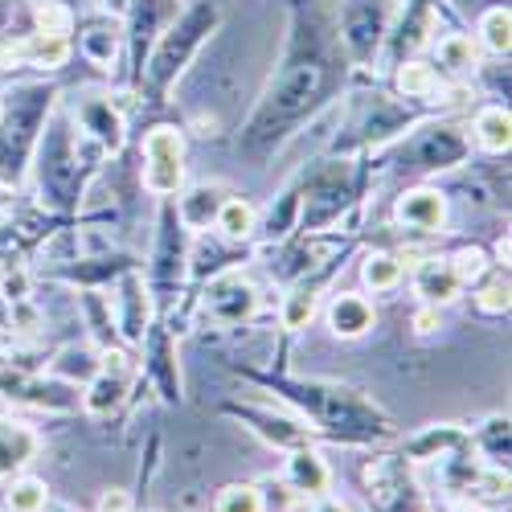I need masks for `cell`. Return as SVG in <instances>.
Returning a JSON list of instances; mask_svg holds the SVG:
<instances>
[{
  "label": "cell",
  "instance_id": "83f0119b",
  "mask_svg": "<svg viewBox=\"0 0 512 512\" xmlns=\"http://www.w3.org/2000/svg\"><path fill=\"white\" fill-rule=\"evenodd\" d=\"M218 512H263V492L254 484H230L218 496Z\"/></svg>",
  "mask_w": 512,
  "mask_h": 512
},
{
  "label": "cell",
  "instance_id": "ba28073f",
  "mask_svg": "<svg viewBox=\"0 0 512 512\" xmlns=\"http://www.w3.org/2000/svg\"><path fill=\"white\" fill-rule=\"evenodd\" d=\"M127 17H132V58L136 66H144V54L152 50L156 29H164L168 17H173V0H132Z\"/></svg>",
  "mask_w": 512,
  "mask_h": 512
},
{
  "label": "cell",
  "instance_id": "277c9868",
  "mask_svg": "<svg viewBox=\"0 0 512 512\" xmlns=\"http://www.w3.org/2000/svg\"><path fill=\"white\" fill-rule=\"evenodd\" d=\"M390 9H394V0H345L340 5L336 37L353 62H369L377 54L381 37L390 33Z\"/></svg>",
  "mask_w": 512,
  "mask_h": 512
},
{
  "label": "cell",
  "instance_id": "7402d4cb",
  "mask_svg": "<svg viewBox=\"0 0 512 512\" xmlns=\"http://www.w3.org/2000/svg\"><path fill=\"white\" fill-rule=\"evenodd\" d=\"M213 226H218L222 238H230V242L250 238V234H254V209H250V201H242V197H226L222 209H218V222H213Z\"/></svg>",
  "mask_w": 512,
  "mask_h": 512
},
{
  "label": "cell",
  "instance_id": "8992f818",
  "mask_svg": "<svg viewBox=\"0 0 512 512\" xmlns=\"http://www.w3.org/2000/svg\"><path fill=\"white\" fill-rule=\"evenodd\" d=\"M205 308H209L213 320H222V324H242V320L254 316V308H259V291H254V283L242 279V275H222L209 287Z\"/></svg>",
  "mask_w": 512,
  "mask_h": 512
},
{
  "label": "cell",
  "instance_id": "484cf974",
  "mask_svg": "<svg viewBox=\"0 0 512 512\" xmlns=\"http://www.w3.org/2000/svg\"><path fill=\"white\" fill-rule=\"evenodd\" d=\"M46 508H50V488H46V480L21 476V480L9 488V512H46Z\"/></svg>",
  "mask_w": 512,
  "mask_h": 512
},
{
  "label": "cell",
  "instance_id": "e575fe53",
  "mask_svg": "<svg viewBox=\"0 0 512 512\" xmlns=\"http://www.w3.org/2000/svg\"><path fill=\"white\" fill-rule=\"evenodd\" d=\"M312 512H349V508L340 504V500H332V496H328V500H320V504H316Z\"/></svg>",
  "mask_w": 512,
  "mask_h": 512
},
{
  "label": "cell",
  "instance_id": "30bf717a",
  "mask_svg": "<svg viewBox=\"0 0 512 512\" xmlns=\"http://www.w3.org/2000/svg\"><path fill=\"white\" fill-rule=\"evenodd\" d=\"M78 123H82V132H91L107 152L123 148V119L111 107V99H82L78 103Z\"/></svg>",
  "mask_w": 512,
  "mask_h": 512
},
{
  "label": "cell",
  "instance_id": "8fae6325",
  "mask_svg": "<svg viewBox=\"0 0 512 512\" xmlns=\"http://www.w3.org/2000/svg\"><path fill=\"white\" fill-rule=\"evenodd\" d=\"M21 62H29V66H46V70H58V66H66V58H70V41H66V33H50V29H37V33H29L21 46L13 50Z\"/></svg>",
  "mask_w": 512,
  "mask_h": 512
},
{
  "label": "cell",
  "instance_id": "1f68e13d",
  "mask_svg": "<svg viewBox=\"0 0 512 512\" xmlns=\"http://www.w3.org/2000/svg\"><path fill=\"white\" fill-rule=\"evenodd\" d=\"M439 328H443L439 308L426 304V308H418V312H414V332H418V336H431V332H439Z\"/></svg>",
  "mask_w": 512,
  "mask_h": 512
},
{
  "label": "cell",
  "instance_id": "52a82bcc",
  "mask_svg": "<svg viewBox=\"0 0 512 512\" xmlns=\"http://www.w3.org/2000/svg\"><path fill=\"white\" fill-rule=\"evenodd\" d=\"M398 222L410 226V230H422V234H435L443 230L447 222V197L439 189H410L398 197Z\"/></svg>",
  "mask_w": 512,
  "mask_h": 512
},
{
  "label": "cell",
  "instance_id": "4316f807",
  "mask_svg": "<svg viewBox=\"0 0 512 512\" xmlns=\"http://www.w3.org/2000/svg\"><path fill=\"white\" fill-rule=\"evenodd\" d=\"M312 316H316V295L312 291H291L287 300H283V312H279V320H283V328H291V332H300V328H308L312 324Z\"/></svg>",
  "mask_w": 512,
  "mask_h": 512
},
{
  "label": "cell",
  "instance_id": "9c48e42d",
  "mask_svg": "<svg viewBox=\"0 0 512 512\" xmlns=\"http://www.w3.org/2000/svg\"><path fill=\"white\" fill-rule=\"evenodd\" d=\"M459 287H463V283H459L451 259H426V263H418V271H414V291H418L431 308L451 304L455 295H459Z\"/></svg>",
  "mask_w": 512,
  "mask_h": 512
},
{
  "label": "cell",
  "instance_id": "4dcf8cb0",
  "mask_svg": "<svg viewBox=\"0 0 512 512\" xmlns=\"http://www.w3.org/2000/svg\"><path fill=\"white\" fill-rule=\"evenodd\" d=\"M476 304H480L484 312H492V316L508 312V279H500V283H488V287L476 295Z\"/></svg>",
  "mask_w": 512,
  "mask_h": 512
},
{
  "label": "cell",
  "instance_id": "9a60e30c",
  "mask_svg": "<svg viewBox=\"0 0 512 512\" xmlns=\"http://www.w3.org/2000/svg\"><path fill=\"white\" fill-rule=\"evenodd\" d=\"M127 398V377L123 373H107L99 369L91 381H87V394H82V406H87V414H111L119 410Z\"/></svg>",
  "mask_w": 512,
  "mask_h": 512
},
{
  "label": "cell",
  "instance_id": "603a6c76",
  "mask_svg": "<svg viewBox=\"0 0 512 512\" xmlns=\"http://www.w3.org/2000/svg\"><path fill=\"white\" fill-rule=\"evenodd\" d=\"M123 332L132 336V340H140L144 336V324H148V300H144V287H140V279L136 275H127L123 279Z\"/></svg>",
  "mask_w": 512,
  "mask_h": 512
},
{
  "label": "cell",
  "instance_id": "836d02e7",
  "mask_svg": "<svg viewBox=\"0 0 512 512\" xmlns=\"http://www.w3.org/2000/svg\"><path fill=\"white\" fill-rule=\"evenodd\" d=\"M99 9L107 17H127V9H132V0H99Z\"/></svg>",
  "mask_w": 512,
  "mask_h": 512
},
{
  "label": "cell",
  "instance_id": "2e32d148",
  "mask_svg": "<svg viewBox=\"0 0 512 512\" xmlns=\"http://www.w3.org/2000/svg\"><path fill=\"white\" fill-rule=\"evenodd\" d=\"M222 189L218 185H197L185 201H181V226L189 230H209L218 222V209H222Z\"/></svg>",
  "mask_w": 512,
  "mask_h": 512
},
{
  "label": "cell",
  "instance_id": "d6986e66",
  "mask_svg": "<svg viewBox=\"0 0 512 512\" xmlns=\"http://www.w3.org/2000/svg\"><path fill=\"white\" fill-rule=\"evenodd\" d=\"M463 156V140L455 136V132H426L422 136V144H418V160H422V168H447V164H455Z\"/></svg>",
  "mask_w": 512,
  "mask_h": 512
},
{
  "label": "cell",
  "instance_id": "7c38bea8",
  "mask_svg": "<svg viewBox=\"0 0 512 512\" xmlns=\"http://www.w3.org/2000/svg\"><path fill=\"white\" fill-rule=\"evenodd\" d=\"M328 328L340 340H357L373 328V308L361 300V295H336L332 308H328Z\"/></svg>",
  "mask_w": 512,
  "mask_h": 512
},
{
  "label": "cell",
  "instance_id": "44dd1931",
  "mask_svg": "<svg viewBox=\"0 0 512 512\" xmlns=\"http://www.w3.org/2000/svg\"><path fill=\"white\" fill-rule=\"evenodd\" d=\"M480 41H484V50L496 54V58L508 54V46H512V13H508V5H496V9H488L480 17Z\"/></svg>",
  "mask_w": 512,
  "mask_h": 512
},
{
  "label": "cell",
  "instance_id": "6da1fadb",
  "mask_svg": "<svg viewBox=\"0 0 512 512\" xmlns=\"http://www.w3.org/2000/svg\"><path fill=\"white\" fill-rule=\"evenodd\" d=\"M345 54H340V37H332V25L320 9L295 0L291 5V41L287 54L271 78V87L250 119L254 144L283 140L304 115H312L340 82Z\"/></svg>",
  "mask_w": 512,
  "mask_h": 512
},
{
  "label": "cell",
  "instance_id": "5b68a950",
  "mask_svg": "<svg viewBox=\"0 0 512 512\" xmlns=\"http://www.w3.org/2000/svg\"><path fill=\"white\" fill-rule=\"evenodd\" d=\"M185 185V140L177 127H152L144 136V189L168 197Z\"/></svg>",
  "mask_w": 512,
  "mask_h": 512
},
{
  "label": "cell",
  "instance_id": "d590c367",
  "mask_svg": "<svg viewBox=\"0 0 512 512\" xmlns=\"http://www.w3.org/2000/svg\"><path fill=\"white\" fill-rule=\"evenodd\" d=\"M291 512H312V504H308V496H304V500H300V504H295V508H291Z\"/></svg>",
  "mask_w": 512,
  "mask_h": 512
},
{
  "label": "cell",
  "instance_id": "d4e9b609",
  "mask_svg": "<svg viewBox=\"0 0 512 512\" xmlns=\"http://www.w3.org/2000/svg\"><path fill=\"white\" fill-rule=\"evenodd\" d=\"M435 54H439V66H447V70H472L476 66V41L467 33H447V37H439Z\"/></svg>",
  "mask_w": 512,
  "mask_h": 512
},
{
  "label": "cell",
  "instance_id": "ffe728a7",
  "mask_svg": "<svg viewBox=\"0 0 512 512\" xmlns=\"http://www.w3.org/2000/svg\"><path fill=\"white\" fill-rule=\"evenodd\" d=\"M394 82H398V91L406 99H431V95H439V70L426 66V62H402Z\"/></svg>",
  "mask_w": 512,
  "mask_h": 512
},
{
  "label": "cell",
  "instance_id": "f546056e",
  "mask_svg": "<svg viewBox=\"0 0 512 512\" xmlns=\"http://www.w3.org/2000/svg\"><path fill=\"white\" fill-rule=\"evenodd\" d=\"M295 205H300V193H283V201H279V209L271 205V218H267V234L271 238H283L287 234V226H291V218H295Z\"/></svg>",
  "mask_w": 512,
  "mask_h": 512
},
{
  "label": "cell",
  "instance_id": "e0dca14e",
  "mask_svg": "<svg viewBox=\"0 0 512 512\" xmlns=\"http://www.w3.org/2000/svg\"><path fill=\"white\" fill-rule=\"evenodd\" d=\"M476 144L484 152H492V156L508 152V144H512V115H508V107H484L476 115Z\"/></svg>",
  "mask_w": 512,
  "mask_h": 512
},
{
  "label": "cell",
  "instance_id": "3957f363",
  "mask_svg": "<svg viewBox=\"0 0 512 512\" xmlns=\"http://www.w3.org/2000/svg\"><path fill=\"white\" fill-rule=\"evenodd\" d=\"M13 103L0 107V119H5V136H0V173L5 177H17L21 164L29 156V144H33V132L50 115V103H54V91L50 87H21L9 95Z\"/></svg>",
  "mask_w": 512,
  "mask_h": 512
},
{
  "label": "cell",
  "instance_id": "5bb4252c",
  "mask_svg": "<svg viewBox=\"0 0 512 512\" xmlns=\"http://www.w3.org/2000/svg\"><path fill=\"white\" fill-rule=\"evenodd\" d=\"M287 480H291L295 492H304V496H324L328 484H332L328 467H324V459L316 451H295L287 459Z\"/></svg>",
  "mask_w": 512,
  "mask_h": 512
},
{
  "label": "cell",
  "instance_id": "74e56055",
  "mask_svg": "<svg viewBox=\"0 0 512 512\" xmlns=\"http://www.w3.org/2000/svg\"><path fill=\"white\" fill-rule=\"evenodd\" d=\"M54 512H74V508H54Z\"/></svg>",
  "mask_w": 512,
  "mask_h": 512
},
{
  "label": "cell",
  "instance_id": "f1b7e54d",
  "mask_svg": "<svg viewBox=\"0 0 512 512\" xmlns=\"http://www.w3.org/2000/svg\"><path fill=\"white\" fill-rule=\"evenodd\" d=\"M451 267H455L459 283H476V279H484V271H488V254H484L480 246H467V250H459L455 259H451Z\"/></svg>",
  "mask_w": 512,
  "mask_h": 512
},
{
  "label": "cell",
  "instance_id": "d6a6232c",
  "mask_svg": "<svg viewBox=\"0 0 512 512\" xmlns=\"http://www.w3.org/2000/svg\"><path fill=\"white\" fill-rule=\"evenodd\" d=\"M99 512H132V500H127V492L111 488V492H103V500H99Z\"/></svg>",
  "mask_w": 512,
  "mask_h": 512
},
{
  "label": "cell",
  "instance_id": "cb8c5ba5",
  "mask_svg": "<svg viewBox=\"0 0 512 512\" xmlns=\"http://www.w3.org/2000/svg\"><path fill=\"white\" fill-rule=\"evenodd\" d=\"M361 279L369 291H394L402 283V259H394V254H369L361 267Z\"/></svg>",
  "mask_w": 512,
  "mask_h": 512
},
{
  "label": "cell",
  "instance_id": "8d00e7d4",
  "mask_svg": "<svg viewBox=\"0 0 512 512\" xmlns=\"http://www.w3.org/2000/svg\"><path fill=\"white\" fill-rule=\"evenodd\" d=\"M455 512H480V508H472V504H459V508H455Z\"/></svg>",
  "mask_w": 512,
  "mask_h": 512
},
{
  "label": "cell",
  "instance_id": "ac0fdd59",
  "mask_svg": "<svg viewBox=\"0 0 512 512\" xmlns=\"http://www.w3.org/2000/svg\"><path fill=\"white\" fill-rule=\"evenodd\" d=\"M119 29H115V17L111 21H99V25H87L82 29V54H87L95 66H111L115 54H119Z\"/></svg>",
  "mask_w": 512,
  "mask_h": 512
},
{
  "label": "cell",
  "instance_id": "7a4b0ae2",
  "mask_svg": "<svg viewBox=\"0 0 512 512\" xmlns=\"http://www.w3.org/2000/svg\"><path fill=\"white\" fill-rule=\"evenodd\" d=\"M218 21H222L218 5H213V0H197V5H189L181 17H173L160 29V37L152 41L148 62L140 66L152 95H164L168 87H173L177 74L189 66V58L201 50V41L218 29Z\"/></svg>",
  "mask_w": 512,
  "mask_h": 512
},
{
  "label": "cell",
  "instance_id": "4fadbf2b",
  "mask_svg": "<svg viewBox=\"0 0 512 512\" xmlns=\"http://www.w3.org/2000/svg\"><path fill=\"white\" fill-rule=\"evenodd\" d=\"M37 451V435L29 431L25 422H9L0 418V476H9L13 467L29 463Z\"/></svg>",
  "mask_w": 512,
  "mask_h": 512
}]
</instances>
